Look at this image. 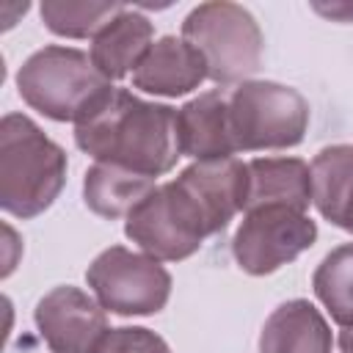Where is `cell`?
I'll return each instance as SVG.
<instances>
[{
    "label": "cell",
    "instance_id": "cell-4",
    "mask_svg": "<svg viewBox=\"0 0 353 353\" xmlns=\"http://www.w3.org/2000/svg\"><path fill=\"white\" fill-rule=\"evenodd\" d=\"M182 39L201 52L207 77L218 85H240L262 66V28L240 3H199L182 22Z\"/></svg>",
    "mask_w": 353,
    "mask_h": 353
},
{
    "label": "cell",
    "instance_id": "cell-2",
    "mask_svg": "<svg viewBox=\"0 0 353 353\" xmlns=\"http://www.w3.org/2000/svg\"><path fill=\"white\" fill-rule=\"evenodd\" d=\"M66 152L25 113L0 121V207L22 221L50 210L66 185Z\"/></svg>",
    "mask_w": 353,
    "mask_h": 353
},
{
    "label": "cell",
    "instance_id": "cell-15",
    "mask_svg": "<svg viewBox=\"0 0 353 353\" xmlns=\"http://www.w3.org/2000/svg\"><path fill=\"white\" fill-rule=\"evenodd\" d=\"M154 44V25L138 8L124 6L119 17H113L94 39H91V61L108 80H121L143 61L149 47Z\"/></svg>",
    "mask_w": 353,
    "mask_h": 353
},
{
    "label": "cell",
    "instance_id": "cell-6",
    "mask_svg": "<svg viewBox=\"0 0 353 353\" xmlns=\"http://www.w3.org/2000/svg\"><path fill=\"white\" fill-rule=\"evenodd\" d=\"M124 234L160 262H182L193 256L210 234L199 204L176 179L157 185L127 218Z\"/></svg>",
    "mask_w": 353,
    "mask_h": 353
},
{
    "label": "cell",
    "instance_id": "cell-14",
    "mask_svg": "<svg viewBox=\"0 0 353 353\" xmlns=\"http://www.w3.org/2000/svg\"><path fill=\"white\" fill-rule=\"evenodd\" d=\"M245 210L292 207L306 212L312 204V168L301 157H254L245 163Z\"/></svg>",
    "mask_w": 353,
    "mask_h": 353
},
{
    "label": "cell",
    "instance_id": "cell-16",
    "mask_svg": "<svg viewBox=\"0 0 353 353\" xmlns=\"http://www.w3.org/2000/svg\"><path fill=\"white\" fill-rule=\"evenodd\" d=\"M312 204L317 212L353 234V143H334L312 160Z\"/></svg>",
    "mask_w": 353,
    "mask_h": 353
},
{
    "label": "cell",
    "instance_id": "cell-7",
    "mask_svg": "<svg viewBox=\"0 0 353 353\" xmlns=\"http://www.w3.org/2000/svg\"><path fill=\"white\" fill-rule=\"evenodd\" d=\"M85 281L105 312L121 317H146L165 309L171 298V273L143 251L110 245L94 256Z\"/></svg>",
    "mask_w": 353,
    "mask_h": 353
},
{
    "label": "cell",
    "instance_id": "cell-1",
    "mask_svg": "<svg viewBox=\"0 0 353 353\" xmlns=\"http://www.w3.org/2000/svg\"><path fill=\"white\" fill-rule=\"evenodd\" d=\"M74 143L94 157V163L121 165L152 179L168 174L182 157L176 141V108L141 99L127 88H113L74 124Z\"/></svg>",
    "mask_w": 353,
    "mask_h": 353
},
{
    "label": "cell",
    "instance_id": "cell-12",
    "mask_svg": "<svg viewBox=\"0 0 353 353\" xmlns=\"http://www.w3.org/2000/svg\"><path fill=\"white\" fill-rule=\"evenodd\" d=\"M204 80L207 63L182 36H160L132 72V88L152 97H185Z\"/></svg>",
    "mask_w": 353,
    "mask_h": 353
},
{
    "label": "cell",
    "instance_id": "cell-3",
    "mask_svg": "<svg viewBox=\"0 0 353 353\" xmlns=\"http://www.w3.org/2000/svg\"><path fill=\"white\" fill-rule=\"evenodd\" d=\"M113 88L88 52L63 44L36 50L17 72L19 97L52 121H83Z\"/></svg>",
    "mask_w": 353,
    "mask_h": 353
},
{
    "label": "cell",
    "instance_id": "cell-19",
    "mask_svg": "<svg viewBox=\"0 0 353 353\" xmlns=\"http://www.w3.org/2000/svg\"><path fill=\"white\" fill-rule=\"evenodd\" d=\"M121 11L124 3L108 0H44L39 6L47 30L63 39H94Z\"/></svg>",
    "mask_w": 353,
    "mask_h": 353
},
{
    "label": "cell",
    "instance_id": "cell-10",
    "mask_svg": "<svg viewBox=\"0 0 353 353\" xmlns=\"http://www.w3.org/2000/svg\"><path fill=\"white\" fill-rule=\"evenodd\" d=\"M182 190L199 204L210 234H218L229 226V221L245 210L248 190V168L237 157L221 160H196L174 176Z\"/></svg>",
    "mask_w": 353,
    "mask_h": 353
},
{
    "label": "cell",
    "instance_id": "cell-9",
    "mask_svg": "<svg viewBox=\"0 0 353 353\" xmlns=\"http://www.w3.org/2000/svg\"><path fill=\"white\" fill-rule=\"evenodd\" d=\"M33 320L52 353H94L99 339L110 331L102 303L72 284L50 290L36 303Z\"/></svg>",
    "mask_w": 353,
    "mask_h": 353
},
{
    "label": "cell",
    "instance_id": "cell-8",
    "mask_svg": "<svg viewBox=\"0 0 353 353\" xmlns=\"http://www.w3.org/2000/svg\"><path fill=\"white\" fill-rule=\"evenodd\" d=\"M317 240V223L292 207H256L243 212L232 237V256L248 276H270L295 262Z\"/></svg>",
    "mask_w": 353,
    "mask_h": 353
},
{
    "label": "cell",
    "instance_id": "cell-5",
    "mask_svg": "<svg viewBox=\"0 0 353 353\" xmlns=\"http://www.w3.org/2000/svg\"><path fill=\"white\" fill-rule=\"evenodd\" d=\"M309 99L276 80H245L229 94V121L237 152L292 149L309 130Z\"/></svg>",
    "mask_w": 353,
    "mask_h": 353
},
{
    "label": "cell",
    "instance_id": "cell-22",
    "mask_svg": "<svg viewBox=\"0 0 353 353\" xmlns=\"http://www.w3.org/2000/svg\"><path fill=\"white\" fill-rule=\"evenodd\" d=\"M339 350L342 353H353V328H342L339 331Z\"/></svg>",
    "mask_w": 353,
    "mask_h": 353
},
{
    "label": "cell",
    "instance_id": "cell-11",
    "mask_svg": "<svg viewBox=\"0 0 353 353\" xmlns=\"http://www.w3.org/2000/svg\"><path fill=\"white\" fill-rule=\"evenodd\" d=\"M179 154L196 160L234 157L237 143L229 121V94L221 88L204 91L176 108Z\"/></svg>",
    "mask_w": 353,
    "mask_h": 353
},
{
    "label": "cell",
    "instance_id": "cell-20",
    "mask_svg": "<svg viewBox=\"0 0 353 353\" xmlns=\"http://www.w3.org/2000/svg\"><path fill=\"white\" fill-rule=\"evenodd\" d=\"M94 353H171V347L160 334L143 325H121L110 328Z\"/></svg>",
    "mask_w": 353,
    "mask_h": 353
},
{
    "label": "cell",
    "instance_id": "cell-21",
    "mask_svg": "<svg viewBox=\"0 0 353 353\" xmlns=\"http://www.w3.org/2000/svg\"><path fill=\"white\" fill-rule=\"evenodd\" d=\"M312 11H317L325 19L334 22H353V3L350 0H331V3H312Z\"/></svg>",
    "mask_w": 353,
    "mask_h": 353
},
{
    "label": "cell",
    "instance_id": "cell-17",
    "mask_svg": "<svg viewBox=\"0 0 353 353\" xmlns=\"http://www.w3.org/2000/svg\"><path fill=\"white\" fill-rule=\"evenodd\" d=\"M154 188L152 176L110 163H94L83 176V201L94 215L116 221L127 218Z\"/></svg>",
    "mask_w": 353,
    "mask_h": 353
},
{
    "label": "cell",
    "instance_id": "cell-18",
    "mask_svg": "<svg viewBox=\"0 0 353 353\" xmlns=\"http://www.w3.org/2000/svg\"><path fill=\"white\" fill-rule=\"evenodd\" d=\"M312 290L336 325L353 328V243H342L323 256L312 273Z\"/></svg>",
    "mask_w": 353,
    "mask_h": 353
},
{
    "label": "cell",
    "instance_id": "cell-13",
    "mask_svg": "<svg viewBox=\"0 0 353 353\" xmlns=\"http://www.w3.org/2000/svg\"><path fill=\"white\" fill-rule=\"evenodd\" d=\"M331 345L328 320L306 298L276 306L259 331V353H331Z\"/></svg>",
    "mask_w": 353,
    "mask_h": 353
}]
</instances>
